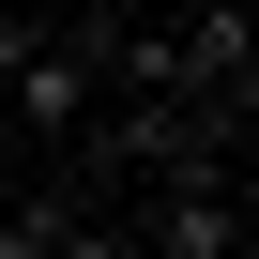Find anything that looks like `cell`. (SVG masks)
I'll return each mask as SVG.
<instances>
[{"instance_id": "obj_1", "label": "cell", "mask_w": 259, "mask_h": 259, "mask_svg": "<svg viewBox=\"0 0 259 259\" xmlns=\"http://www.w3.org/2000/svg\"><path fill=\"white\" fill-rule=\"evenodd\" d=\"M0 107H16V138H31L46 168H76V138H92V107H107V92H92V61L61 46V16H31V31H16V61H0Z\"/></svg>"}, {"instance_id": "obj_2", "label": "cell", "mask_w": 259, "mask_h": 259, "mask_svg": "<svg viewBox=\"0 0 259 259\" xmlns=\"http://www.w3.org/2000/svg\"><path fill=\"white\" fill-rule=\"evenodd\" d=\"M61 213H76V168H46L16 213H0V259H46V244H61Z\"/></svg>"}]
</instances>
